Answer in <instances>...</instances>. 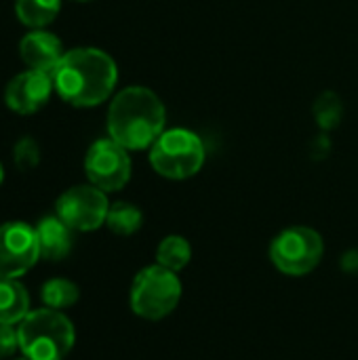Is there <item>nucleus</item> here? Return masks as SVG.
<instances>
[{
    "mask_svg": "<svg viewBox=\"0 0 358 360\" xmlns=\"http://www.w3.org/2000/svg\"><path fill=\"white\" fill-rule=\"evenodd\" d=\"M118 80L116 61L101 49L80 46L63 53L53 72V86L63 101L76 108L103 103Z\"/></svg>",
    "mask_w": 358,
    "mask_h": 360,
    "instance_id": "1",
    "label": "nucleus"
},
{
    "mask_svg": "<svg viewBox=\"0 0 358 360\" xmlns=\"http://www.w3.org/2000/svg\"><path fill=\"white\" fill-rule=\"evenodd\" d=\"M167 110L148 86H127L110 103L108 135L129 152L150 150L165 133Z\"/></svg>",
    "mask_w": 358,
    "mask_h": 360,
    "instance_id": "2",
    "label": "nucleus"
},
{
    "mask_svg": "<svg viewBox=\"0 0 358 360\" xmlns=\"http://www.w3.org/2000/svg\"><path fill=\"white\" fill-rule=\"evenodd\" d=\"M19 352L27 360H65L76 342V329L61 310H32L19 325Z\"/></svg>",
    "mask_w": 358,
    "mask_h": 360,
    "instance_id": "3",
    "label": "nucleus"
},
{
    "mask_svg": "<svg viewBox=\"0 0 358 360\" xmlns=\"http://www.w3.org/2000/svg\"><path fill=\"white\" fill-rule=\"evenodd\" d=\"M181 300V281L177 272L158 264L139 270L131 283L129 304L135 316L143 321H162L175 312Z\"/></svg>",
    "mask_w": 358,
    "mask_h": 360,
    "instance_id": "4",
    "label": "nucleus"
},
{
    "mask_svg": "<svg viewBox=\"0 0 358 360\" xmlns=\"http://www.w3.org/2000/svg\"><path fill=\"white\" fill-rule=\"evenodd\" d=\"M207 152L203 139L188 129L175 127L165 129V133L150 148L152 169L167 179H190L205 165Z\"/></svg>",
    "mask_w": 358,
    "mask_h": 360,
    "instance_id": "5",
    "label": "nucleus"
},
{
    "mask_svg": "<svg viewBox=\"0 0 358 360\" xmlns=\"http://www.w3.org/2000/svg\"><path fill=\"white\" fill-rule=\"evenodd\" d=\"M272 266L287 276H306L319 268L325 255L323 236L308 226H291L270 243Z\"/></svg>",
    "mask_w": 358,
    "mask_h": 360,
    "instance_id": "6",
    "label": "nucleus"
},
{
    "mask_svg": "<svg viewBox=\"0 0 358 360\" xmlns=\"http://www.w3.org/2000/svg\"><path fill=\"white\" fill-rule=\"evenodd\" d=\"M84 173L89 184L108 192L122 190L131 179V156L112 137L97 139L84 156Z\"/></svg>",
    "mask_w": 358,
    "mask_h": 360,
    "instance_id": "7",
    "label": "nucleus"
},
{
    "mask_svg": "<svg viewBox=\"0 0 358 360\" xmlns=\"http://www.w3.org/2000/svg\"><path fill=\"white\" fill-rule=\"evenodd\" d=\"M57 217L74 232H93L106 224L110 202L103 190L89 186H74L57 198Z\"/></svg>",
    "mask_w": 358,
    "mask_h": 360,
    "instance_id": "8",
    "label": "nucleus"
},
{
    "mask_svg": "<svg viewBox=\"0 0 358 360\" xmlns=\"http://www.w3.org/2000/svg\"><path fill=\"white\" fill-rule=\"evenodd\" d=\"M40 259L36 228L23 221L0 226V278H19Z\"/></svg>",
    "mask_w": 358,
    "mask_h": 360,
    "instance_id": "9",
    "label": "nucleus"
},
{
    "mask_svg": "<svg viewBox=\"0 0 358 360\" xmlns=\"http://www.w3.org/2000/svg\"><path fill=\"white\" fill-rule=\"evenodd\" d=\"M53 91V74L40 70H27L17 74L4 93L6 105L17 114H34L40 110Z\"/></svg>",
    "mask_w": 358,
    "mask_h": 360,
    "instance_id": "10",
    "label": "nucleus"
},
{
    "mask_svg": "<svg viewBox=\"0 0 358 360\" xmlns=\"http://www.w3.org/2000/svg\"><path fill=\"white\" fill-rule=\"evenodd\" d=\"M19 53L25 65H30V70L53 74L63 57V46L55 34H49L44 30H34L21 38Z\"/></svg>",
    "mask_w": 358,
    "mask_h": 360,
    "instance_id": "11",
    "label": "nucleus"
},
{
    "mask_svg": "<svg viewBox=\"0 0 358 360\" xmlns=\"http://www.w3.org/2000/svg\"><path fill=\"white\" fill-rule=\"evenodd\" d=\"M36 238L40 247V257L49 262H61L70 255L74 245V230L61 221L57 215L42 217L36 226Z\"/></svg>",
    "mask_w": 358,
    "mask_h": 360,
    "instance_id": "12",
    "label": "nucleus"
},
{
    "mask_svg": "<svg viewBox=\"0 0 358 360\" xmlns=\"http://www.w3.org/2000/svg\"><path fill=\"white\" fill-rule=\"evenodd\" d=\"M30 312V293L19 278H0V323L17 327Z\"/></svg>",
    "mask_w": 358,
    "mask_h": 360,
    "instance_id": "13",
    "label": "nucleus"
},
{
    "mask_svg": "<svg viewBox=\"0 0 358 360\" xmlns=\"http://www.w3.org/2000/svg\"><path fill=\"white\" fill-rule=\"evenodd\" d=\"M192 262V245L188 238L179 236V234H171L165 236L156 249V264L173 270V272H181L184 268H188V264Z\"/></svg>",
    "mask_w": 358,
    "mask_h": 360,
    "instance_id": "14",
    "label": "nucleus"
},
{
    "mask_svg": "<svg viewBox=\"0 0 358 360\" xmlns=\"http://www.w3.org/2000/svg\"><path fill=\"white\" fill-rule=\"evenodd\" d=\"M40 300H42L44 308H51V310H68V308H72L80 300V289L70 278L57 276V278L46 281L40 287Z\"/></svg>",
    "mask_w": 358,
    "mask_h": 360,
    "instance_id": "15",
    "label": "nucleus"
},
{
    "mask_svg": "<svg viewBox=\"0 0 358 360\" xmlns=\"http://www.w3.org/2000/svg\"><path fill=\"white\" fill-rule=\"evenodd\" d=\"M143 224V213L139 207L127 202V200H120V202H114L110 205V211H108V217H106V226L118 234V236H133L135 232H139Z\"/></svg>",
    "mask_w": 358,
    "mask_h": 360,
    "instance_id": "16",
    "label": "nucleus"
},
{
    "mask_svg": "<svg viewBox=\"0 0 358 360\" xmlns=\"http://www.w3.org/2000/svg\"><path fill=\"white\" fill-rule=\"evenodd\" d=\"M61 0H17L15 11L21 23L30 27H44L49 25L59 13Z\"/></svg>",
    "mask_w": 358,
    "mask_h": 360,
    "instance_id": "17",
    "label": "nucleus"
},
{
    "mask_svg": "<svg viewBox=\"0 0 358 360\" xmlns=\"http://www.w3.org/2000/svg\"><path fill=\"white\" fill-rule=\"evenodd\" d=\"M344 116V103L340 99L338 93L333 91H325L317 97L314 101V120L319 124V129L323 131H331L342 122Z\"/></svg>",
    "mask_w": 358,
    "mask_h": 360,
    "instance_id": "18",
    "label": "nucleus"
},
{
    "mask_svg": "<svg viewBox=\"0 0 358 360\" xmlns=\"http://www.w3.org/2000/svg\"><path fill=\"white\" fill-rule=\"evenodd\" d=\"M13 160H15V167H17L19 171H32V169L38 165V160H40L38 143H36L32 137H21V139L15 143Z\"/></svg>",
    "mask_w": 358,
    "mask_h": 360,
    "instance_id": "19",
    "label": "nucleus"
},
{
    "mask_svg": "<svg viewBox=\"0 0 358 360\" xmlns=\"http://www.w3.org/2000/svg\"><path fill=\"white\" fill-rule=\"evenodd\" d=\"M19 350V335L15 325L0 323V360L11 359Z\"/></svg>",
    "mask_w": 358,
    "mask_h": 360,
    "instance_id": "20",
    "label": "nucleus"
},
{
    "mask_svg": "<svg viewBox=\"0 0 358 360\" xmlns=\"http://www.w3.org/2000/svg\"><path fill=\"white\" fill-rule=\"evenodd\" d=\"M340 266L344 272L348 274H358V249H348L342 259H340Z\"/></svg>",
    "mask_w": 358,
    "mask_h": 360,
    "instance_id": "21",
    "label": "nucleus"
},
{
    "mask_svg": "<svg viewBox=\"0 0 358 360\" xmlns=\"http://www.w3.org/2000/svg\"><path fill=\"white\" fill-rule=\"evenodd\" d=\"M2 179H4V169H2V165H0V184H2Z\"/></svg>",
    "mask_w": 358,
    "mask_h": 360,
    "instance_id": "22",
    "label": "nucleus"
},
{
    "mask_svg": "<svg viewBox=\"0 0 358 360\" xmlns=\"http://www.w3.org/2000/svg\"><path fill=\"white\" fill-rule=\"evenodd\" d=\"M76 2H91V0H76Z\"/></svg>",
    "mask_w": 358,
    "mask_h": 360,
    "instance_id": "23",
    "label": "nucleus"
},
{
    "mask_svg": "<svg viewBox=\"0 0 358 360\" xmlns=\"http://www.w3.org/2000/svg\"><path fill=\"white\" fill-rule=\"evenodd\" d=\"M15 360H27V359H25V356H23V359H15Z\"/></svg>",
    "mask_w": 358,
    "mask_h": 360,
    "instance_id": "24",
    "label": "nucleus"
}]
</instances>
